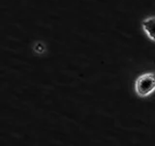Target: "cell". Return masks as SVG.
I'll return each instance as SVG.
<instances>
[{
  "label": "cell",
  "instance_id": "obj_2",
  "mask_svg": "<svg viewBox=\"0 0 155 146\" xmlns=\"http://www.w3.org/2000/svg\"><path fill=\"white\" fill-rule=\"evenodd\" d=\"M142 26L147 37L152 42H155V17L144 19L142 23Z\"/></svg>",
  "mask_w": 155,
  "mask_h": 146
},
{
  "label": "cell",
  "instance_id": "obj_1",
  "mask_svg": "<svg viewBox=\"0 0 155 146\" xmlns=\"http://www.w3.org/2000/svg\"><path fill=\"white\" fill-rule=\"evenodd\" d=\"M135 92L140 97H147L155 92V73L145 72L135 82Z\"/></svg>",
  "mask_w": 155,
  "mask_h": 146
}]
</instances>
